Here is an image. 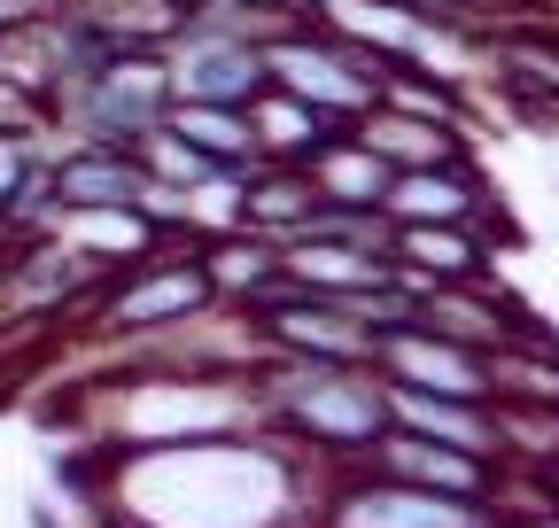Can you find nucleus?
Here are the masks:
<instances>
[{
  "label": "nucleus",
  "mask_w": 559,
  "mask_h": 528,
  "mask_svg": "<svg viewBox=\"0 0 559 528\" xmlns=\"http://www.w3.org/2000/svg\"><path fill=\"white\" fill-rule=\"evenodd\" d=\"M249 396L280 443H296L311 458H358L381 443L389 428V396L373 365H319V358H257L249 365Z\"/></svg>",
  "instance_id": "1"
},
{
  "label": "nucleus",
  "mask_w": 559,
  "mask_h": 528,
  "mask_svg": "<svg viewBox=\"0 0 559 528\" xmlns=\"http://www.w3.org/2000/svg\"><path fill=\"white\" fill-rule=\"evenodd\" d=\"M218 311V288H210L202 241L171 233L148 256H124L117 273H102V288L86 296V326L102 343H148V335H187L194 319Z\"/></svg>",
  "instance_id": "2"
},
{
  "label": "nucleus",
  "mask_w": 559,
  "mask_h": 528,
  "mask_svg": "<svg viewBox=\"0 0 559 528\" xmlns=\"http://www.w3.org/2000/svg\"><path fill=\"white\" fill-rule=\"evenodd\" d=\"M257 47H264V86L311 101L326 124H349V117H366L381 101V62L358 39H342L334 24H319V16L311 24H280Z\"/></svg>",
  "instance_id": "3"
},
{
  "label": "nucleus",
  "mask_w": 559,
  "mask_h": 528,
  "mask_svg": "<svg viewBox=\"0 0 559 528\" xmlns=\"http://www.w3.org/2000/svg\"><path fill=\"white\" fill-rule=\"evenodd\" d=\"M171 109V71H164V47H117L102 71H86L79 86H62L47 101L55 132H79V141H117L132 148L148 124H164Z\"/></svg>",
  "instance_id": "4"
},
{
  "label": "nucleus",
  "mask_w": 559,
  "mask_h": 528,
  "mask_svg": "<svg viewBox=\"0 0 559 528\" xmlns=\"http://www.w3.org/2000/svg\"><path fill=\"white\" fill-rule=\"evenodd\" d=\"M311 528H506V513L481 497H443V490L373 475V467H342L311 497Z\"/></svg>",
  "instance_id": "5"
},
{
  "label": "nucleus",
  "mask_w": 559,
  "mask_h": 528,
  "mask_svg": "<svg viewBox=\"0 0 559 528\" xmlns=\"http://www.w3.org/2000/svg\"><path fill=\"white\" fill-rule=\"evenodd\" d=\"M164 71H171V101H226L249 109L264 94V47L249 32H234L218 9H194L171 39H164Z\"/></svg>",
  "instance_id": "6"
},
{
  "label": "nucleus",
  "mask_w": 559,
  "mask_h": 528,
  "mask_svg": "<svg viewBox=\"0 0 559 528\" xmlns=\"http://www.w3.org/2000/svg\"><path fill=\"white\" fill-rule=\"evenodd\" d=\"M358 467L419 482V490H443V497H481V505L506 513V458H481V451H459V443H436V435L381 428V443L358 458Z\"/></svg>",
  "instance_id": "7"
},
{
  "label": "nucleus",
  "mask_w": 559,
  "mask_h": 528,
  "mask_svg": "<svg viewBox=\"0 0 559 528\" xmlns=\"http://www.w3.org/2000/svg\"><path fill=\"white\" fill-rule=\"evenodd\" d=\"M148 171H140V156L132 148H117V141H70L62 156H47V203H55V218L62 211H148ZM47 218V226H55Z\"/></svg>",
  "instance_id": "8"
},
{
  "label": "nucleus",
  "mask_w": 559,
  "mask_h": 528,
  "mask_svg": "<svg viewBox=\"0 0 559 528\" xmlns=\"http://www.w3.org/2000/svg\"><path fill=\"white\" fill-rule=\"evenodd\" d=\"M381 218L389 226H481L489 218V187L466 156L451 164H412V171H389L381 187Z\"/></svg>",
  "instance_id": "9"
},
{
  "label": "nucleus",
  "mask_w": 559,
  "mask_h": 528,
  "mask_svg": "<svg viewBox=\"0 0 559 528\" xmlns=\"http://www.w3.org/2000/svg\"><path fill=\"white\" fill-rule=\"evenodd\" d=\"M381 396H389V428L506 458L498 451V396H428V388H404V381H381Z\"/></svg>",
  "instance_id": "10"
},
{
  "label": "nucleus",
  "mask_w": 559,
  "mask_h": 528,
  "mask_svg": "<svg viewBox=\"0 0 559 528\" xmlns=\"http://www.w3.org/2000/svg\"><path fill=\"white\" fill-rule=\"evenodd\" d=\"M389 264L404 288H443V280H489V241L474 226H389Z\"/></svg>",
  "instance_id": "11"
},
{
  "label": "nucleus",
  "mask_w": 559,
  "mask_h": 528,
  "mask_svg": "<svg viewBox=\"0 0 559 528\" xmlns=\"http://www.w3.org/2000/svg\"><path fill=\"white\" fill-rule=\"evenodd\" d=\"M419 326H436V335H451V343H466V350H498L506 335H513V319H506V303H498V288L489 280H443V288H412V303H404Z\"/></svg>",
  "instance_id": "12"
},
{
  "label": "nucleus",
  "mask_w": 559,
  "mask_h": 528,
  "mask_svg": "<svg viewBox=\"0 0 559 528\" xmlns=\"http://www.w3.org/2000/svg\"><path fill=\"white\" fill-rule=\"evenodd\" d=\"M349 132H358V141H366L389 171L466 156V124H436V117H412V109H389V101H373L366 117H349Z\"/></svg>",
  "instance_id": "13"
},
{
  "label": "nucleus",
  "mask_w": 559,
  "mask_h": 528,
  "mask_svg": "<svg viewBox=\"0 0 559 528\" xmlns=\"http://www.w3.org/2000/svg\"><path fill=\"white\" fill-rule=\"evenodd\" d=\"M202 264H210L218 303H257V296H272V288H288V256H280V241H272V233H249V226L210 233V241H202Z\"/></svg>",
  "instance_id": "14"
},
{
  "label": "nucleus",
  "mask_w": 559,
  "mask_h": 528,
  "mask_svg": "<svg viewBox=\"0 0 559 528\" xmlns=\"http://www.w3.org/2000/svg\"><path fill=\"white\" fill-rule=\"evenodd\" d=\"M164 124L179 132V141H187L202 164H218V171L264 164V156H257V132H249V109H226V101H171Z\"/></svg>",
  "instance_id": "15"
},
{
  "label": "nucleus",
  "mask_w": 559,
  "mask_h": 528,
  "mask_svg": "<svg viewBox=\"0 0 559 528\" xmlns=\"http://www.w3.org/2000/svg\"><path fill=\"white\" fill-rule=\"evenodd\" d=\"M311 179L304 164H249L241 171V226L249 233H272V241H288L304 218H311Z\"/></svg>",
  "instance_id": "16"
},
{
  "label": "nucleus",
  "mask_w": 559,
  "mask_h": 528,
  "mask_svg": "<svg viewBox=\"0 0 559 528\" xmlns=\"http://www.w3.org/2000/svg\"><path fill=\"white\" fill-rule=\"evenodd\" d=\"M489 381H498V405H551L559 412V350H551V335L513 326V335L489 350Z\"/></svg>",
  "instance_id": "17"
},
{
  "label": "nucleus",
  "mask_w": 559,
  "mask_h": 528,
  "mask_svg": "<svg viewBox=\"0 0 559 528\" xmlns=\"http://www.w3.org/2000/svg\"><path fill=\"white\" fill-rule=\"evenodd\" d=\"M249 132H257V156L264 164H304L326 132H342V124H326L311 101H296V94H280V86H264L257 101H249Z\"/></svg>",
  "instance_id": "18"
},
{
  "label": "nucleus",
  "mask_w": 559,
  "mask_h": 528,
  "mask_svg": "<svg viewBox=\"0 0 559 528\" xmlns=\"http://www.w3.org/2000/svg\"><path fill=\"white\" fill-rule=\"evenodd\" d=\"M39 156V141H16V132H0V203H9V187H16V171Z\"/></svg>",
  "instance_id": "19"
}]
</instances>
